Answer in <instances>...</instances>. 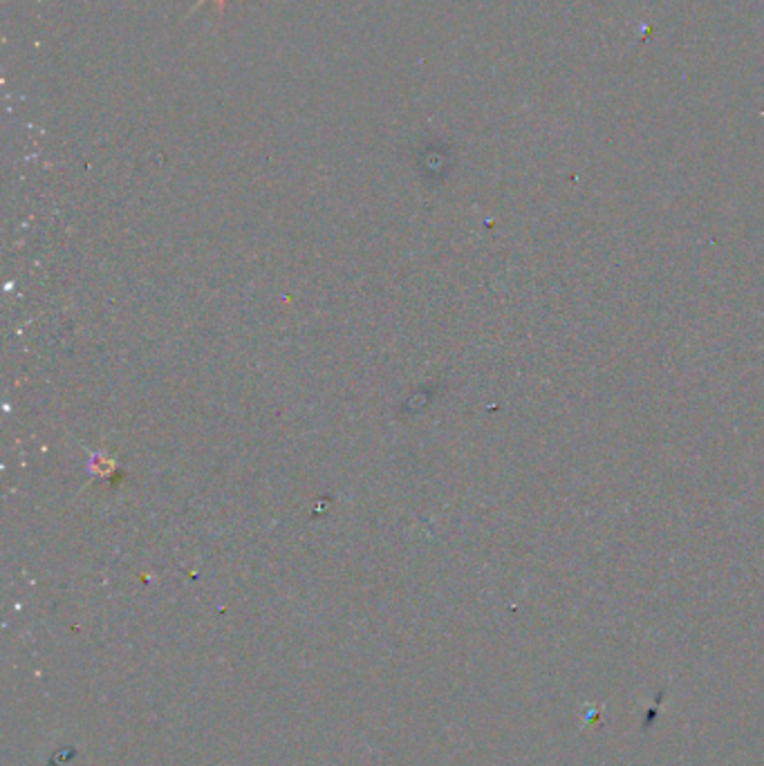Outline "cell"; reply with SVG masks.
I'll list each match as a JSON object with an SVG mask.
<instances>
[{
    "instance_id": "6da1fadb",
    "label": "cell",
    "mask_w": 764,
    "mask_h": 766,
    "mask_svg": "<svg viewBox=\"0 0 764 766\" xmlns=\"http://www.w3.org/2000/svg\"><path fill=\"white\" fill-rule=\"evenodd\" d=\"M204 3L206 0H198V7H202ZM213 3H215V7H218V14L227 12V0H213Z\"/></svg>"
}]
</instances>
